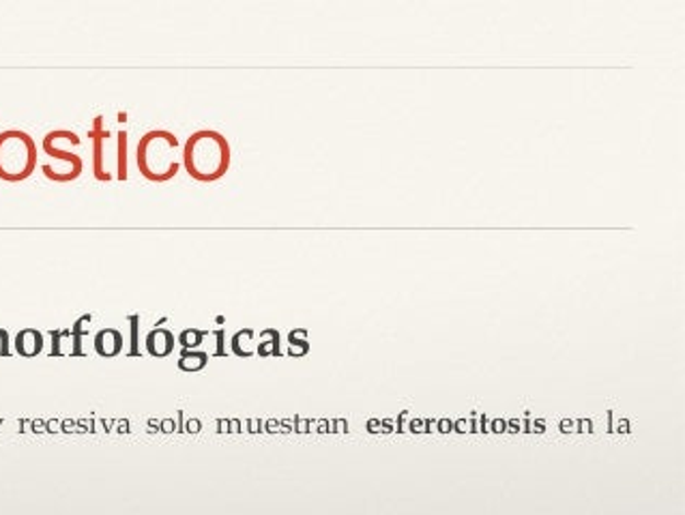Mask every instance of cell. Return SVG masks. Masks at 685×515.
Listing matches in <instances>:
<instances>
[{"instance_id": "obj_1", "label": "cell", "mask_w": 685, "mask_h": 515, "mask_svg": "<svg viewBox=\"0 0 685 515\" xmlns=\"http://www.w3.org/2000/svg\"><path fill=\"white\" fill-rule=\"evenodd\" d=\"M230 162L232 151L229 138L216 129L194 131L181 149L183 168L198 183H216L224 178L229 174Z\"/></svg>"}, {"instance_id": "obj_2", "label": "cell", "mask_w": 685, "mask_h": 515, "mask_svg": "<svg viewBox=\"0 0 685 515\" xmlns=\"http://www.w3.org/2000/svg\"><path fill=\"white\" fill-rule=\"evenodd\" d=\"M136 166L149 183H169L181 168V144L169 129H151L136 144Z\"/></svg>"}, {"instance_id": "obj_3", "label": "cell", "mask_w": 685, "mask_h": 515, "mask_svg": "<svg viewBox=\"0 0 685 515\" xmlns=\"http://www.w3.org/2000/svg\"><path fill=\"white\" fill-rule=\"evenodd\" d=\"M93 140V174L102 183L127 180V131L118 129L113 133L104 127V118L97 116L93 129H89Z\"/></svg>"}, {"instance_id": "obj_4", "label": "cell", "mask_w": 685, "mask_h": 515, "mask_svg": "<svg viewBox=\"0 0 685 515\" xmlns=\"http://www.w3.org/2000/svg\"><path fill=\"white\" fill-rule=\"evenodd\" d=\"M39 166V149L35 138L24 129L0 131V180L22 183Z\"/></svg>"}, {"instance_id": "obj_5", "label": "cell", "mask_w": 685, "mask_h": 515, "mask_svg": "<svg viewBox=\"0 0 685 515\" xmlns=\"http://www.w3.org/2000/svg\"><path fill=\"white\" fill-rule=\"evenodd\" d=\"M69 136H71V129H53V131H48V133L44 136V140H42L44 153H46L50 160H55V162L60 164L57 171L42 168V174H44L48 180H53V183H62V185H65V183H73V180H78V178L82 176V172H84V160H82V155L62 149V144H65V140H67Z\"/></svg>"}, {"instance_id": "obj_6", "label": "cell", "mask_w": 685, "mask_h": 515, "mask_svg": "<svg viewBox=\"0 0 685 515\" xmlns=\"http://www.w3.org/2000/svg\"><path fill=\"white\" fill-rule=\"evenodd\" d=\"M149 348L153 354H169L172 348V336L169 331H155L149 338Z\"/></svg>"}]
</instances>
